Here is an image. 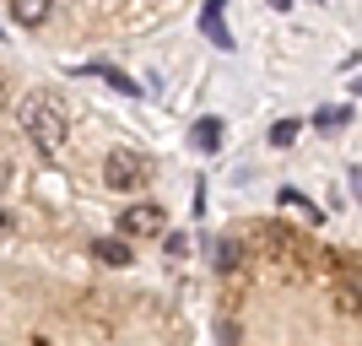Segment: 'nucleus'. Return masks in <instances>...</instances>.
Instances as JSON below:
<instances>
[{"label":"nucleus","mask_w":362,"mask_h":346,"mask_svg":"<svg viewBox=\"0 0 362 346\" xmlns=\"http://www.w3.org/2000/svg\"><path fill=\"white\" fill-rule=\"evenodd\" d=\"M6 184H11V163H6V157H0V190H6Z\"/></svg>","instance_id":"obj_2"},{"label":"nucleus","mask_w":362,"mask_h":346,"mask_svg":"<svg viewBox=\"0 0 362 346\" xmlns=\"http://www.w3.org/2000/svg\"><path fill=\"white\" fill-rule=\"evenodd\" d=\"M216 346H362V249L249 211L211 243Z\"/></svg>","instance_id":"obj_1"}]
</instances>
